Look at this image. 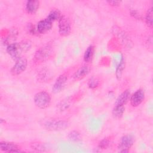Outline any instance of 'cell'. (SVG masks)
Instances as JSON below:
<instances>
[{
  "label": "cell",
  "instance_id": "obj_1",
  "mask_svg": "<svg viewBox=\"0 0 153 153\" xmlns=\"http://www.w3.org/2000/svg\"><path fill=\"white\" fill-rule=\"evenodd\" d=\"M51 96L45 91H41L36 93L33 97L35 105L39 109H45L48 108L51 103Z\"/></svg>",
  "mask_w": 153,
  "mask_h": 153
},
{
  "label": "cell",
  "instance_id": "obj_2",
  "mask_svg": "<svg viewBox=\"0 0 153 153\" xmlns=\"http://www.w3.org/2000/svg\"><path fill=\"white\" fill-rule=\"evenodd\" d=\"M52 53V48L48 45L39 48L35 53L34 60L37 63H41L47 60Z\"/></svg>",
  "mask_w": 153,
  "mask_h": 153
},
{
  "label": "cell",
  "instance_id": "obj_3",
  "mask_svg": "<svg viewBox=\"0 0 153 153\" xmlns=\"http://www.w3.org/2000/svg\"><path fill=\"white\" fill-rule=\"evenodd\" d=\"M68 121L65 120H53L47 121L44 124V127L47 130L51 131H57L65 130L68 126Z\"/></svg>",
  "mask_w": 153,
  "mask_h": 153
},
{
  "label": "cell",
  "instance_id": "obj_4",
  "mask_svg": "<svg viewBox=\"0 0 153 153\" xmlns=\"http://www.w3.org/2000/svg\"><path fill=\"white\" fill-rule=\"evenodd\" d=\"M59 22V32L62 36H66L69 35L71 31V22L68 17L62 15Z\"/></svg>",
  "mask_w": 153,
  "mask_h": 153
},
{
  "label": "cell",
  "instance_id": "obj_5",
  "mask_svg": "<svg viewBox=\"0 0 153 153\" xmlns=\"http://www.w3.org/2000/svg\"><path fill=\"white\" fill-rule=\"evenodd\" d=\"M7 52L10 56V57L16 61L21 58V55L23 51L19 43L13 42L7 45Z\"/></svg>",
  "mask_w": 153,
  "mask_h": 153
},
{
  "label": "cell",
  "instance_id": "obj_6",
  "mask_svg": "<svg viewBox=\"0 0 153 153\" xmlns=\"http://www.w3.org/2000/svg\"><path fill=\"white\" fill-rule=\"evenodd\" d=\"M134 143V139L131 135H125L121 137V141L118 146V149L120 152H127Z\"/></svg>",
  "mask_w": 153,
  "mask_h": 153
},
{
  "label": "cell",
  "instance_id": "obj_7",
  "mask_svg": "<svg viewBox=\"0 0 153 153\" xmlns=\"http://www.w3.org/2000/svg\"><path fill=\"white\" fill-rule=\"evenodd\" d=\"M27 65V61L26 59L24 57H21L16 60V62L11 68L10 72L14 76L19 75L26 70Z\"/></svg>",
  "mask_w": 153,
  "mask_h": 153
},
{
  "label": "cell",
  "instance_id": "obj_8",
  "mask_svg": "<svg viewBox=\"0 0 153 153\" xmlns=\"http://www.w3.org/2000/svg\"><path fill=\"white\" fill-rule=\"evenodd\" d=\"M67 80L68 76L66 74H63L59 75L52 87L53 92L54 93H59L62 91L65 87Z\"/></svg>",
  "mask_w": 153,
  "mask_h": 153
},
{
  "label": "cell",
  "instance_id": "obj_9",
  "mask_svg": "<svg viewBox=\"0 0 153 153\" xmlns=\"http://www.w3.org/2000/svg\"><path fill=\"white\" fill-rule=\"evenodd\" d=\"M145 99V92L142 89L136 90L130 97V104L133 107L140 105Z\"/></svg>",
  "mask_w": 153,
  "mask_h": 153
},
{
  "label": "cell",
  "instance_id": "obj_10",
  "mask_svg": "<svg viewBox=\"0 0 153 153\" xmlns=\"http://www.w3.org/2000/svg\"><path fill=\"white\" fill-rule=\"evenodd\" d=\"M0 149L2 151L6 152H19L21 151L20 147L17 145L8 142H1Z\"/></svg>",
  "mask_w": 153,
  "mask_h": 153
},
{
  "label": "cell",
  "instance_id": "obj_11",
  "mask_svg": "<svg viewBox=\"0 0 153 153\" xmlns=\"http://www.w3.org/2000/svg\"><path fill=\"white\" fill-rule=\"evenodd\" d=\"M53 23L47 18L40 20L36 26V30L41 34H44L48 32L52 27Z\"/></svg>",
  "mask_w": 153,
  "mask_h": 153
},
{
  "label": "cell",
  "instance_id": "obj_12",
  "mask_svg": "<svg viewBox=\"0 0 153 153\" xmlns=\"http://www.w3.org/2000/svg\"><path fill=\"white\" fill-rule=\"evenodd\" d=\"M90 72V68L88 66H83L80 67L74 73L73 78L75 81H79L84 78L86 75L88 74Z\"/></svg>",
  "mask_w": 153,
  "mask_h": 153
},
{
  "label": "cell",
  "instance_id": "obj_13",
  "mask_svg": "<svg viewBox=\"0 0 153 153\" xmlns=\"http://www.w3.org/2000/svg\"><path fill=\"white\" fill-rule=\"evenodd\" d=\"M130 92L129 90H126L116 99L114 105H121L124 106L127 102L130 100Z\"/></svg>",
  "mask_w": 153,
  "mask_h": 153
},
{
  "label": "cell",
  "instance_id": "obj_14",
  "mask_svg": "<svg viewBox=\"0 0 153 153\" xmlns=\"http://www.w3.org/2000/svg\"><path fill=\"white\" fill-rule=\"evenodd\" d=\"M39 7V1L36 0L27 1L26 4V10L29 14H35Z\"/></svg>",
  "mask_w": 153,
  "mask_h": 153
},
{
  "label": "cell",
  "instance_id": "obj_15",
  "mask_svg": "<svg viewBox=\"0 0 153 153\" xmlns=\"http://www.w3.org/2000/svg\"><path fill=\"white\" fill-rule=\"evenodd\" d=\"M62 14H61L60 11L58 9H53L48 13L47 17H46L48 20H49L51 22L53 23L55 21L59 20Z\"/></svg>",
  "mask_w": 153,
  "mask_h": 153
},
{
  "label": "cell",
  "instance_id": "obj_16",
  "mask_svg": "<svg viewBox=\"0 0 153 153\" xmlns=\"http://www.w3.org/2000/svg\"><path fill=\"white\" fill-rule=\"evenodd\" d=\"M124 111H125L124 106L114 105V107L112 109V114L114 118L118 119L123 117Z\"/></svg>",
  "mask_w": 153,
  "mask_h": 153
},
{
  "label": "cell",
  "instance_id": "obj_17",
  "mask_svg": "<svg viewBox=\"0 0 153 153\" xmlns=\"http://www.w3.org/2000/svg\"><path fill=\"white\" fill-rule=\"evenodd\" d=\"M94 47L93 45H90L85 50L84 54V60L85 62H89L92 60L94 55Z\"/></svg>",
  "mask_w": 153,
  "mask_h": 153
},
{
  "label": "cell",
  "instance_id": "obj_18",
  "mask_svg": "<svg viewBox=\"0 0 153 153\" xmlns=\"http://www.w3.org/2000/svg\"><path fill=\"white\" fill-rule=\"evenodd\" d=\"M124 68H125V62H124V58L122 57L121 60H120V62L118 65L117 66V67L116 68V72H115V74H116L117 78L118 79H120L121 78L122 74H123V71L124 69Z\"/></svg>",
  "mask_w": 153,
  "mask_h": 153
},
{
  "label": "cell",
  "instance_id": "obj_19",
  "mask_svg": "<svg viewBox=\"0 0 153 153\" xmlns=\"http://www.w3.org/2000/svg\"><path fill=\"white\" fill-rule=\"evenodd\" d=\"M152 8L151 7L149 8L147 11L146 16H145V22L146 25L149 27V28H152V25H153V17H152Z\"/></svg>",
  "mask_w": 153,
  "mask_h": 153
},
{
  "label": "cell",
  "instance_id": "obj_20",
  "mask_svg": "<svg viewBox=\"0 0 153 153\" xmlns=\"http://www.w3.org/2000/svg\"><path fill=\"white\" fill-rule=\"evenodd\" d=\"M99 83H100L99 79L96 77L93 76L91 78H90V79L88 80V85L89 88L91 89H94L99 86Z\"/></svg>",
  "mask_w": 153,
  "mask_h": 153
},
{
  "label": "cell",
  "instance_id": "obj_21",
  "mask_svg": "<svg viewBox=\"0 0 153 153\" xmlns=\"http://www.w3.org/2000/svg\"><path fill=\"white\" fill-rule=\"evenodd\" d=\"M68 138L71 141L77 142L81 139V135L80 133L76 131H72L69 133L68 135Z\"/></svg>",
  "mask_w": 153,
  "mask_h": 153
},
{
  "label": "cell",
  "instance_id": "obj_22",
  "mask_svg": "<svg viewBox=\"0 0 153 153\" xmlns=\"http://www.w3.org/2000/svg\"><path fill=\"white\" fill-rule=\"evenodd\" d=\"M21 48L22 49V51L23 53L27 51L31 47V42L28 40H25L22 41L20 42H19Z\"/></svg>",
  "mask_w": 153,
  "mask_h": 153
},
{
  "label": "cell",
  "instance_id": "obj_23",
  "mask_svg": "<svg viewBox=\"0 0 153 153\" xmlns=\"http://www.w3.org/2000/svg\"><path fill=\"white\" fill-rule=\"evenodd\" d=\"M57 105V106L58 109L60 111H65V110H66V109L68 108V107L70 106V103H69L68 100H62Z\"/></svg>",
  "mask_w": 153,
  "mask_h": 153
},
{
  "label": "cell",
  "instance_id": "obj_24",
  "mask_svg": "<svg viewBox=\"0 0 153 153\" xmlns=\"http://www.w3.org/2000/svg\"><path fill=\"white\" fill-rule=\"evenodd\" d=\"M109 142L110 141L108 138H105L100 142L99 144V147L101 149H105L108 146L109 144Z\"/></svg>",
  "mask_w": 153,
  "mask_h": 153
},
{
  "label": "cell",
  "instance_id": "obj_25",
  "mask_svg": "<svg viewBox=\"0 0 153 153\" xmlns=\"http://www.w3.org/2000/svg\"><path fill=\"white\" fill-rule=\"evenodd\" d=\"M32 148H33V149H35L38 151H44V149H45V147L44 146V145L42 144L38 143H33Z\"/></svg>",
  "mask_w": 153,
  "mask_h": 153
},
{
  "label": "cell",
  "instance_id": "obj_26",
  "mask_svg": "<svg viewBox=\"0 0 153 153\" xmlns=\"http://www.w3.org/2000/svg\"><path fill=\"white\" fill-rule=\"evenodd\" d=\"M130 14H131V16H133L134 18H135V19H141V16H140V15L139 14V13L137 11H136V10H131L130 11Z\"/></svg>",
  "mask_w": 153,
  "mask_h": 153
},
{
  "label": "cell",
  "instance_id": "obj_27",
  "mask_svg": "<svg viewBox=\"0 0 153 153\" xmlns=\"http://www.w3.org/2000/svg\"><path fill=\"white\" fill-rule=\"evenodd\" d=\"M106 2L108 3L109 5H110L111 6H114V7L119 6L121 3V2L119 1H107Z\"/></svg>",
  "mask_w": 153,
  "mask_h": 153
},
{
  "label": "cell",
  "instance_id": "obj_28",
  "mask_svg": "<svg viewBox=\"0 0 153 153\" xmlns=\"http://www.w3.org/2000/svg\"><path fill=\"white\" fill-rule=\"evenodd\" d=\"M28 30L29 32V33H30L31 34H34L35 32V27L34 26H33L32 25L30 24L28 26Z\"/></svg>",
  "mask_w": 153,
  "mask_h": 153
}]
</instances>
